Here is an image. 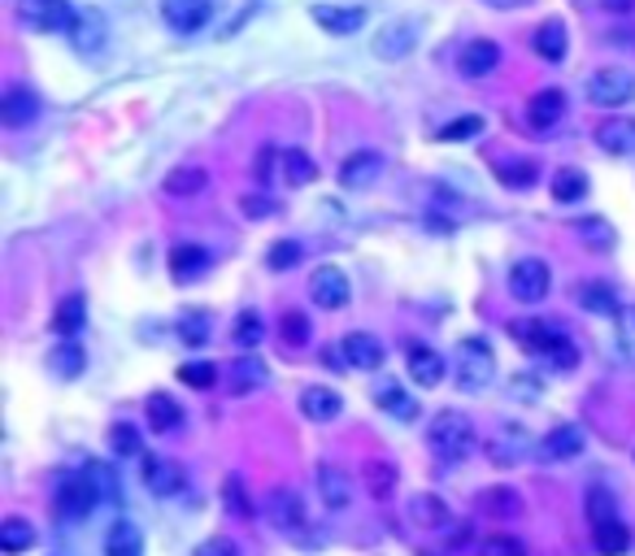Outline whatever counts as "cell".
Listing matches in <instances>:
<instances>
[{"instance_id": "obj_13", "label": "cell", "mask_w": 635, "mask_h": 556, "mask_svg": "<svg viewBox=\"0 0 635 556\" xmlns=\"http://www.w3.org/2000/svg\"><path fill=\"white\" fill-rule=\"evenodd\" d=\"M97 505H101V496H97V487H92L88 474H74V478H65L57 487V513L61 517H88Z\"/></svg>"}, {"instance_id": "obj_32", "label": "cell", "mask_w": 635, "mask_h": 556, "mask_svg": "<svg viewBox=\"0 0 635 556\" xmlns=\"http://www.w3.org/2000/svg\"><path fill=\"white\" fill-rule=\"evenodd\" d=\"M374 401L383 413H392V417H401V422H414L419 417V401L401 387V383H383V387H374Z\"/></svg>"}, {"instance_id": "obj_60", "label": "cell", "mask_w": 635, "mask_h": 556, "mask_svg": "<svg viewBox=\"0 0 635 556\" xmlns=\"http://www.w3.org/2000/svg\"><path fill=\"white\" fill-rule=\"evenodd\" d=\"M596 4H601L605 13H618V18H623V13H632V9H635V0H596Z\"/></svg>"}, {"instance_id": "obj_56", "label": "cell", "mask_w": 635, "mask_h": 556, "mask_svg": "<svg viewBox=\"0 0 635 556\" xmlns=\"http://www.w3.org/2000/svg\"><path fill=\"white\" fill-rule=\"evenodd\" d=\"M478 131H483V118H457V122H448L435 140H444V144H453V140H475Z\"/></svg>"}, {"instance_id": "obj_55", "label": "cell", "mask_w": 635, "mask_h": 556, "mask_svg": "<svg viewBox=\"0 0 635 556\" xmlns=\"http://www.w3.org/2000/svg\"><path fill=\"white\" fill-rule=\"evenodd\" d=\"M83 474L92 478V487H97V496H101V501H118V478H113V469H105L101 461H92Z\"/></svg>"}, {"instance_id": "obj_62", "label": "cell", "mask_w": 635, "mask_h": 556, "mask_svg": "<svg viewBox=\"0 0 635 556\" xmlns=\"http://www.w3.org/2000/svg\"><path fill=\"white\" fill-rule=\"evenodd\" d=\"M423 556H426V553H423Z\"/></svg>"}, {"instance_id": "obj_51", "label": "cell", "mask_w": 635, "mask_h": 556, "mask_svg": "<svg viewBox=\"0 0 635 556\" xmlns=\"http://www.w3.org/2000/svg\"><path fill=\"white\" fill-rule=\"evenodd\" d=\"M301 244L296 240H279V244H270V253H265V265L270 270H292V265H301Z\"/></svg>"}, {"instance_id": "obj_30", "label": "cell", "mask_w": 635, "mask_h": 556, "mask_svg": "<svg viewBox=\"0 0 635 556\" xmlns=\"http://www.w3.org/2000/svg\"><path fill=\"white\" fill-rule=\"evenodd\" d=\"M487 453H492V461L496 465H518L523 461V453H527V435L518 431V426H501V435L496 439H487Z\"/></svg>"}, {"instance_id": "obj_3", "label": "cell", "mask_w": 635, "mask_h": 556, "mask_svg": "<svg viewBox=\"0 0 635 556\" xmlns=\"http://www.w3.org/2000/svg\"><path fill=\"white\" fill-rule=\"evenodd\" d=\"M496 378V356L487 348V340H462L453 353V383L462 392H487V383Z\"/></svg>"}, {"instance_id": "obj_7", "label": "cell", "mask_w": 635, "mask_h": 556, "mask_svg": "<svg viewBox=\"0 0 635 556\" xmlns=\"http://www.w3.org/2000/svg\"><path fill=\"white\" fill-rule=\"evenodd\" d=\"M419 40H423V22L419 18H396L374 36V57L379 61H405L419 49Z\"/></svg>"}, {"instance_id": "obj_2", "label": "cell", "mask_w": 635, "mask_h": 556, "mask_svg": "<svg viewBox=\"0 0 635 556\" xmlns=\"http://www.w3.org/2000/svg\"><path fill=\"white\" fill-rule=\"evenodd\" d=\"M426 444H431V453L440 456V461L457 465V461H466V456L475 453V422L466 413H457V408H444V413L431 417Z\"/></svg>"}, {"instance_id": "obj_21", "label": "cell", "mask_w": 635, "mask_h": 556, "mask_svg": "<svg viewBox=\"0 0 635 556\" xmlns=\"http://www.w3.org/2000/svg\"><path fill=\"white\" fill-rule=\"evenodd\" d=\"M535 453H540V461H575V456L583 453V431L571 426V422H566V426H553V431L540 439Z\"/></svg>"}, {"instance_id": "obj_34", "label": "cell", "mask_w": 635, "mask_h": 556, "mask_svg": "<svg viewBox=\"0 0 635 556\" xmlns=\"http://www.w3.org/2000/svg\"><path fill=\"white\" fill-rule=\"evenodd\" d=\"M410 517L419 522V530H444L448 526V508L440 496H431V492H419L414 501H410Z\"/></svg>"}, {"instance_id": "obj_16", "label": "cell", "mask_w": 635, "mask_h": 556, "mask_svg": "<svg viewBox=\"0 0 635 556\" xmlns=\"http://www.w3.org/2000/svg\"><path fill=\"white\" fill-rule=\"evenodd\" d=\"M65 36H70V49L79 52V57H97V52L105 49V18H101V13L79 9Z\"/></svg>"}, {"instance_id": "obj_42", "label": "cell", "mask_w": 635, "mask_h": 556, "mask_svg": "<svg viewBox=\"0 0 635 556\" xmlns=\"http://www.w3.org/2000/svg\"><path fill=\"white\" fill-rule=\"evenodd\" d=\"M575 301H579L587 313H618V301H614V287H609V283H579V287H575Z\"/></svg>"}, {"instance_id": "obj_11", "label": "cell", "mask_w": 635, "mask_h": 556, "mask_svg": "<svg viewBox=\"0 0 635 556\" xmlns=\"http://www.w3.org/2000/svg\"><path fill=\"white\" fill-rule=\"evenodd\" d=\"M340 356H344V365L349 370H379L383 361H387V348H383V340H374L371 331H353V335H344L340 340Z\"/></svg>"}, {"instance_id": "obj_31", "label": "cell", "mask_w": 635, "mask_h": 556, "mask_svg": "<svg viewBox=\"0 0 635 556\" xmlns=\"http://www.w3.org/2000/svg\"><path fill=\"white\" fill-rule=\"evenodd\" d=\"M592 544H596V553L601 556H623L632 548V530H627L618 517H609V522L592 526Z\"/></svg>"}, {"instance_id": "obj_45", "label": "cell", "mask_w": 635, "mask_h": 556, "mask_svg": "<svg viewBox=\"0 0 635 556\" xmlns=\"http://www.w3.org/2000/svg\"><path fill=\"white\" fill-rule=\"evenodd\" d=\"M222 505H226L231 517H253V501H249L240 474H226V483H222Z\"/></svg>"}, {"instance_id": "obj_54", "label": "cell", "mask_w": 635, "mask_h": 556, "mask_svg": "<svg viewBox=\"0 0 635 556\" xmlns=\"http://www.w3.org/2000/svg\"><path fill=\"white\" fill-rule=\"evenodd\" d=\"M587 517H592V526H601V522H609V517H618V508H614V496H609L605 487H596V492H587Z\"/></svg>"}, {"instance_id": "obj_26", "label": "cell", "mask_w": 635, "mask_h": 556, "mask_svg": "<svg viewBox=\"0 0 635 556\" xmlns=\"http://www.w3.org/2000/svg\"><path fill=\"white\" fill-rule=\"evenodd\" d=\"M270 522H274L279 530H301V526H305V508H301V496H296L292 487H279V492L270 496Z\"/></svg>"}, {"instance_id": "obj_53", "label": "cell", "mask_w": 635, "mask_h": 556, "mask_svg": "<svg viewBox=\"0 0 635 556\" xmlns=\"http://www.w3.org/2000/svg\"><path fill=\"white\" fill-rule=\"evenodd\" d=\"M478 556H527V548H523V539H514V535H487V539L478 544Z\"/></svg>"}, {"instance_id": "obj_24", "label": "cell", "mask_w": 635, "mask_h": 556, "mask_svg": "<svg viewBox=\"0 0 635 556\" xmlns=\"http://www.w3.org/2000/svg\"><path fill=\"white\" fill-rule=\"evenodd\" d=\"M301 413H305L310 422H335V417L344 413V401H340V392H331V387H305V392H301Z\"/></svg>"}, {"instance_id": "obj_5", "label": "cell", "mask_w": 635, "mask_h": 556, "mask_svg": "<svg viewBox=\"0 0 635 556\" xmlns=\"http://www.w3.org/2000/svg\"><path fill=\"white\" fill-rule=\"evenodd\" d=\"M587 101L601 109H618V104L635 101V74L623 65H605L587 74Z\"/></svg>"}, {"instance_id": "obj_61", "label": "cell", "mask_w": 635, "mask_h": 556, "mask_svg": "<svg viewBox=\"0 0 635 556\" xmlns=\"http://www.w3.org/2000/svg\"><path fill=\"white\" fill-rule=\"evenodd\" d=\"M274 174V149H262V156H258V179H270Z\"/></svg>"}, {"instance_id": "obj_9", "label": "cell", "mask_w": 635, "mask_h": 556, "mask_svg": "<svg viewBox=\"0 0 635 556\" xmlns=\"http://www.w3.org/2000/svg\"><path fill=\"white\" fill-rule=\"evenodd\" d=\"M310 18L326 36H357L366 27V9L362 4H310Z\"/></svg>"}, {"instance_id": "obj_15", "label": "cell", "mask_w": 635, "mask_h": 556, "mask_svg": "<svg viewBox=\"0 0 635 556\" xmlns=\"http://www.w3.org/2000/svg\"><path fill=\"white\" fill-rule=\"evenodd\" d=\"M140 461H144V487L153 496H161V501H170V496H179L188 487V478H183V469L174 461H165V456H140Z\"/></svg>"}, {"instance_id": "obj_57", "label": "cell", "mask_w": 635, "mask_h": 556, "mask_svg": "<svg viewBox=\"0 0 635 556\" xmlns=\"http://www.w3.org/2000/svg\"><path fill=\"white\" fill-rule=\"evenodd\" d=\"M196 556H244L226 535H213V539H205L201 548H196Z\"/></svg>"}, {"instance_id": "obj_37", "label": "cell", "mask_w": 635, "mask_h": 556, "mask_svg": "<svg viewBox=\"0 0 635 556\" xmlns=\"http://www.w3.org/2000/svg\"><path fill=\"white\" fill-rule=\"evenodd\" d=\"M83 365H88V356H83V348L74 340H61L53 353H49V370H53L57 378H79Z\"/></svg>"}, {"instance_id": "obj_28", "label": "cell", "mask_w": 635, "mask_h": 556, "mask_svg": "<svg viewBox=\"0 0 635 556\" xmlns=\"http://www.w3.org/2000/svg\"><path fill=\"white\" fill-rule=\"evenodd\" d=\"M205 188H210V174H205L201 165H179V170L165 174V196L188 201V196H201Z\"/></svg>"}, {"instance_id": "obj_12", "label": "cell", "mask_w": 635, "mask_h": 556, "mask_svg": "<svg viewBox=\"0 0 635 556\" xmlns=\"http://www.w3.org/2000/svg\"><path fill=\"white\" fill-rule=\"evenodd\" d=\"M379 174H383V152L362 149L340 165V188H344V192H366V188L379 183Z\"/></svg>"}, {"instance_id": "obj_27", "label": "cell", "mask_w": 635, "mask_h": 556, "mask_svg": "<svg viewBox=\"0 0 635 556\" xmlns=\"http://www.w3.org/2000/svg\"><path fill=\"white\" fill-rule=\"evenodd\" d=\"M279 174H283V183L288 188H305V183H314L318 179V165L310 152L301 149H283L279 152Z\"/></svg>"}, {"instance_id": "obj_23", "label": "cell", "mask_w": 635, "mask_h": 556, "mask_svg": "<svg viewBox=\"0 0 635 556\" xmlns=\"http://www.w3.org/2000/svg\"><path fill=\"white\" fill-rule=\"evenodd\" d=\"M205 270H210V253L201 244H174L170 249V274H174V283H192Z\"/></svg>"}, {"instance_id": "obj_19", "label": "cell", "mask_w": 635, "mask_h": 556, "mask_svg": "<svg viewBox=\"0 0 635 556\" xmlns=\"http://www.w3.org/2000/svg\"><path fill=\"white\" fill-rule=\"evenodd\" d=\"M501 65V44L496 40H471L462 57H457V70L466 74V79H487L492 70Z\"/></svg>"}, {"instance_id": "obj_29", "label": "cell", "mask_w": 635, "mask_h": 556, "mask_svg": "<svg viewBox=\"0 0 635 556\" xmlns=\"http://www.w3.org/2000/svg\"><path fill=\"white\" fill-rule=\"evenodd\" d=\"M362 478H366V492H371L374 501H392V492H396V465L392 461H383V456H371L366 465H362Z\"/></svg>"}, {"instance_id": "obj_8", "label": "cell", "mask_w": 635, "mask_h": 556, "mask_svg": "<svg viewBox=\"0 0 635 556\" xmlns=\"http://www.w3.org/2000/svg\"><path fill=\"white\" fill-rule=\"evenodd\" d=\"M553 287V274L540 256H523L514 270H510V296L523 304H540Z\"/></svg>"}, {"instance_id": "obj_6", "label": "cell", "mask_w": 635, "mask_h": 556, "mask_svg": "<svg viewBox=\"0 0 635 556\" xmlns=\"http://www.w3.org/2000/svg\"><path fill=\"white\" fill-rule=\"evenodd\" d=\"M218 13V0H161V18L174 36H201Z\"/></svg>"}, {"instance_id": "obj_35", "label": "cell", "mask_w": 635, "mask_h": 556, "mask_svg": "<svg viewBox=\"0 0 635 556\" xmlns=\"http://www.w3.org/2000/svg\"><path fill=\"white\" fill-rule=\"evenodd\" d=\"M83 322H88V304H83V296H65L53 313V335L74 340V335L83 331Z\"/></svg>"}, {"instance_id": "obj_22", "label": "cell", "mask_w": 635, "mask_h": 556, "mask_svg": "<svg viewBox=\"0 0 635 556\" xmlns=\"http://www.w3.org/2000/svg\"><path fill=\"white\" fill-rule=\"evenodd\" d=\"M596 144L609 156H635V118H605L596 127Z\"/></svg>"}, {"instance_id": "obj_1", "label": "cell", "mask_w": 635, "mask_h": 556, "mask_svg": "<svg viewBox=\"0 0 635 556\" xmlns=\"http://www.w3.org/2000/svg\"><path fill=\"white\" fill-rule=\"evenodd\" d=\"M514 331V340L527 348V353H535L540 361H548L557 374H571L575 365H579V348L553 326V322H544V317H527V322H514L510 326Z\"/></svg>"}, {"instance_id": "obj_25", "label": "cell", "mask_w": 635, "mask_h": 556, "mask_svg": "<svg viewBox=\"0 0 635 556\" xmlns=\"http://www.w3.org/2000/svg\"><path fill=\"white\" fill-rule=\"evenodd\" d=\"M566 49H571V31H566V22H562V18L540 22V31H535V52H540L544 61H566Z\"/></svg>"}, {"instance_id": "obj_20", "label": "cell", "mask_w": 635, "mask_h": 556, "mask_svg": "<svg viewBox=\"0 0 635 556\" xmlns=\"http://www.w3.org/2000/svg\"><path fill=\"white\" fill-rule=\"evenodd\" d=\"M410 378L419 383V387H440L444 383V374H448V361L435 353V348H426V344H410Z\"/></svg>"}, {"instance_id": "obj_40", "label": "cell", "mask_w": 635, "mask_h": 556, "mask_svg": "<svg viewBox=\"0 0 635 556\" xmlns=\"http://www.w3.org/2000/svg\"><path fill=\"white\" fill-rule=\"evenodd\" d=\"M265 383V365L258 356H240L235 365H231V392L235 396H244V392H258Z\"/></svg>"}, {"instance_id": "obj_52", "label": "cell", "mask_w": 635, "mask_h": 556, "mask_svg": "<svg viewBox=\"0 0 635 556\" xmlns=\"http://www.w3.org/2000/svg\"><path fill=\"white\" fill-rule=\"evenodd\" d=\"M109 448L118 456H140V431L127 426V422H118V426L109 431Z\"/></svg>"}, {"instance_id": "obj_18", "label": "cell", "mask_w": 635, "mask_h": 556, "mask_svg": "<svg viewBox=\"0 0 635 556\" xmlns=\"http://www.w3.org/2000/svg\"><path fill=\"white\" fill-rule=\"evenodd\" d=\"M318 496H322V505L326 508L353 505V478H349V469L322 461V465H318Z\"/></svg>"}, {"instance_id": "obj_4", "label": "cell", "mask_w": 635, "mask_h": 556, "mask_svg": "<svg viewBox=\"0 0 635 556\" xmlns=\"http://www.w3.org/2000/svg\"><path fill=\"white\" fill-rule=\"evenodd\" d=\"M74 4L70 0H18V22L36 36H53V31H70L74 22Z\"/></svg>"}, {"instance_id": "obj_10", "label": "cell", "mask_w": 635, "mask_h": 556, "mask_svg": "<svg viewBox=\"0 0 635 556\" xmlns=\"http://www.w3.org/2000/svg\"><path fill=\"white\" fill-rule=\"evenodd\" d=\"M310 296L318 309H344L353 287H349V274L340 265H318L314 279H310Z\"/></svg>"}, {"instance_id": "obj_33", "label": "cell", "mask_w": 635, "mask_h": 556, "mask_svg": "<svg viewBox=\"0 0 635 556\" xmlns=\"http://www.w3.org/2000/svg\"><path fill=\"white\" fill-rule=\"evenodd\" d=\"M144 417H149V426H153L158 435H170V431L183 422V408L174 405V396H165V392H153V396L144 401Z\"/></svg>"}, {"instance_id": "obj_49", "label": "cell", "mask_w": 635, "mask_h": 556, "mask_svg": "<svg viewBox=\"0 0 635 556\" xmlns=\"http://www.w3.org/2000/svg\"><path fill=\"white\" fill-rule=\"evenodd\" d=\"M614 317H618V356L635 370V304L618 309Z\"/></svg>"}, {"instance_id": "obj_41", "label": "cell", "mask_w": 635, "mask_h": 556, "mask_svg": "<svg viewBox=\"0 0 635 556\" xmlns=\"http://www.w3.org/2000/svg\"><path fill=\"white\" fill-rule=\"evenodd\" d=\"M36 544V526L27 522V517H4V526H0V548L4 553H27Z\"/></svg>"}, {"instance_id": "obj_14", "label": "cell", "mask_w": 635, "mask_h": 556, "mask_svg": "<svg viewBox=\"0 0 635 556\" xmlns=\"http://www.w3.org/2000/svg\"><path fill=\"white\" fill-rule=\"evenodd\" d=\"M36 118H40V97H36L31 88L13 83V88L0 97V122H4L9 131H22V127H31Z\"/></svg>"}, {"instance_id": "obj_44", "label": "cell", "mask_w": 635, "mask_h": 556, "mask_svg": "<svg viewBox=\"0 0 635 556\" xmlns=\"http://www.w3.org/2000/svg\"><path fill=\"white\" fill-rule=\"evenodd\" d=\"M496 179L518 192V188H531L540 179V170H535V161H496Z\"/></svg>"}, {"instance_id": "obj_58", "label": "cell", "mask_w": 635, "mask_h": 556, "mask_svg": "<svg viewBox=\"0 0 635 556\" xmlns=\"http://www.w3.org/2000/svg\"><path fill=\"white\" fill-rule=\"evenodd\" d=\"M240 209H244L249 218H265V213H274V201H265V196H244Z\"/></svg>"}, {"instance_id": "obj_36", "label": "cell", "mask_w": 635, "mask_h": 556, "mask_svg": "<svg viewBox=\"0 0 635 556\" xmlns=\"http://www.w3.org/2000/svg\"><path fill=\"white\" fill-rule=\"evenodd\" d=\"M105 556H144V535L131 522H113L105 535Z\"/></svg>"}, {"instance_id": "obj_48", "label": "cell", "mask_w": 635, "mask_h": 556, "mask_svg": "<svg viewBox=\"0 0 635 556\" xmlns=\"http://www.w3.org/2000/svg\"><path fill=\"white\" fill-rule=\"evenodd\" d=\"M179 383H188L196 392H210L218 383V365L213 361H188V365H179Z\"/></svg>"}, {"instance_id": "obj_38", "label": "cell", "mask_w": 635, "mask_h": 556, "mask_svg": "<svg viewBox=\"0 0 635 556\" xmlns=\"http://www.w3.org/2000/svg\"><path fill=\"white\" fill-rule=\"evenodd\" d=\"M174 331H179V340L188 344V348H201V344H210V313H201V309H188L179 322H174Z\"/></svg>"}, {"instance_id": "obj_59", "label": "cell", "mask_w": 635, "mask_h": 556, "mask_svg": "<svg viewBox=\"0 0 635 556\" xmlns=\"http://www.w3.org/2000/svg\"><path fill=\"white\" fill-rule=\"evenodd\" d=\"M514 396H527V401H535V396H540V383L518 374V378H514Z\"/></svg>"}, {"instance_id": "obj_39", "label": "cell", "mask_w": 635, "mask_h": 556, "mask_svg": "<svg viewBox=\"0 0 635 556\" xmlns=\"http://www.w3.org/2000/svg\"><path fill=\"white\" fill-rule=\"evenodd\" d=\"M587 196V174L575 170V165H566V170H557L553 174V201L557 204H575Z\"/></svg>"}, {"instance_id": "obj_43", "label": "cell", "mask_w": 635, "mask_h": 556, "mask_svg": "<svg viewBox=\"0 0 635 556\" xmlns=\"http://www.w3.org/2000/svg\"><path fill=\"white\" fill-rule=\"evenodd\" d=\"M478 508L492 513V517H514V513H523V496L510 492V487H487V492L478 496Z\"/></svg>"}, {"instance_id": "obj_17", "label": "cell", "mask_w": 635, "mask_h": 556, "mask_svg": "<svg viewBox=\"0 0 635 556\" xmlns=\"http://www.w3.org/2000/svg\"><path fill=\"white\" fill-rule=\"evenodd\" d=\"M562 118H566V92H557V88H544L527 101V127L540 135H548Z\"/></svg>"}, {"instance_id": "obj_47", "label": "cell", "mask_w": 635, "mask_h": 556, "mask_svg": "<svg viewBox=\"0 0 635 556\" xmlns=\"http://www.w3.org/2000/svg\"><path fill=\"white\" fill-rule=\"evenodd\" d=\"M279 335H283L288 348H305V344H310V317L296 313V309L283 313V317H279Z\"/></svg>"}, {"instance_id": "obj_46", "label": "cell", "mask_w": 635, "mask_h": 556, "mask_svg": "<svg viewBox=\"0 0 635 556\" xmlns=\"http://www.w3.org/2000/svg\"><path fill=\"white\" fill-rule=\"evenodd\" d=\"M262 335H265L262 313H258V309H244V313L235 317V335H231V340H235L240 348H258V344H262Z\"/></svg>"}, {"instance_id": "obj_50", "label": "cell", "mask_w": 635, "mask_h": 556, "mask_svg": "<svg viewBox=\"0 0 635 556\" xmlns=\"http://www.w3.org/2000/svg\"><path fill=\"white\" fill-rule=\"evenodd\" d=\"M575 231H579L583 244H592V249H614V231L601 218H583V222H575Z\"/></svg>"}]
</instances>
